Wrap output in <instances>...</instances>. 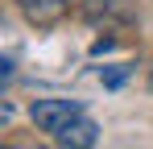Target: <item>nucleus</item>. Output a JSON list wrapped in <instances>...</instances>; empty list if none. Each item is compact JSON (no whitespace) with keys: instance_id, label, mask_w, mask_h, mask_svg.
<instances>
[{"instance_id":"f257e3e1","label":"nucleus","mask_w":153,"mask_h":149,"mask_svg":"<svg viewBox=\"0 0 153 149\" xmlns=\"http://www.w3.org/2000/svg\"><path fill=\"white\" fill-rule=\"evenodd\" d=\"M29 116H33V124H37L42 133L54 137L58 128H66L75 116H83V104H75V99H37V104L29 108Z\"/></svg>"},{"instance_id":"7ed1b4c3","label":"nucleus","mask_w":153,"mask_h":149,"mask_svg":"<svg viewBox=\"0 0 153 149\" xmlns=\"http://www.w3.org/2000/svg\"><path fill=\"white\" fill-rule=\"evenodd\" d=\"M54 141H58V145H66V149H91L95 141H100V124L83 112V116H75L66 128H58V133H54Z\"/></svg>"},{"instance_id":"39448f33","label":"nucleus","mask_w":153,"mask_h":149,"mask_svg":"<svg viewBox=\"0 0 153 149\" xmlns=\"http://www.w3.org/2000/svg\"><path fill=\"white\" fill-rule=\"evenodd\" d=\"M8 79H13V62H8V58H0V87H4Z\"/></svg>"},{"instance_id":"423d86ee","label":"nucleus","mask_w":153,"mask_h":149,"mask_svg":"<svg viewBox=\"0 0 153 149\" xmlns=\"http://www.w3.org/2000/svg\"><path fill=\"white\" fill-rule=\"evenodd\" d=\"M13 120V108H8V104H0V124H8Z\"/></svg>"},{"instance_id":"f03ea898","label":"nucleus","mask_w":153,"mask_h":149,"mask_svg":"<svg viewBox=\"0 0 153 149\" xmlns=\"http://www.w3.org/2000/svg\"><path fill=\"white\" fill-rule=\"evenodd\" d=\"M17 4H21L25 21L37 25V29H50V25H58L71 13V0H17Z\"/></svg>"},{"instance_id":"20e7f679","label":"nucleus","mask_w":153,"mask_h":149,"mask_svg":"<svg viewBox=\"0 0 153 149\" xmlns=\"http://www.w3.org/2000/svg\"><path fill=\"white\" fill-rule=\"evenodd\" d=\"M128 71H132V66H108V71H100V79L108 83V87H120V83L128 79Z\"/></svg>"}]
</instances>
